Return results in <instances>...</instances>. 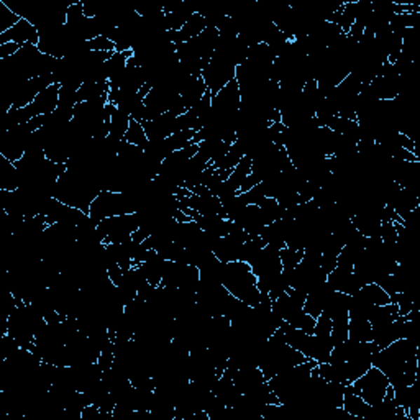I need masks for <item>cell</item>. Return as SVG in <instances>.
Returning <instances> with one entry per match:
<instances>
[{
	"instance_id": "1f68e13d",
	"label": "cell",
	"mask_w": 420,
	"mask_h": 420,
	"mask_svg": "<svg viewBox=\"0 0 420 420\" xmlns=\"http://www.w3.org/2000/svg\"><path fill=\"white\" fill-rule=\"evenodd\" d=\"M20 45H17V43H2L0 45V61L2 60H8V57L15 56L18 51H20Z\"/></svg>"
},
{
	"instance_id": "603a6c76",
	"label": "cell",
	"mask_w": 420,
	"mask_h": 420,
	"mask_svg": "<svg viewBox=\"0 0 420 420\" xmlns=\"http://www.w3.org/2000/svg\"><path fill=\"white\" fill-rule=\"evenodd\" d=\"M360 296L365 299L370 306H386V304L391 302L389 294L384 291L383 287L379 286L378 283H368L365 284L363 287L360 289Z\"/></svg>"
},
{
	"instance_id": "8fae6325",
	"label": "cell",
	"mask_w": 420,
	"mask_h": 420,
	"mask_svg": "<svg viewBox=\"0 0 420 420\" xmlns=\"http://www.w3.org/2000/svg\"><path fill=\"white\" fill-rule=\"evenodd\" d=\"M327 284L332 287V291L345 292L348 294V296H355V294L365 286V284L360 281V278L353 273V269H344L339 266L328 274Z\"/></svg>"
},
{
	"instance_id": "30bf717a",
	"label": "cell",
	"mask_w": 420,
	"mask_h": 420,
	"mask_svg": "<svg viewBox=\"0 0 420 420\" xmlns=\"http://www.w3.org/2000/svg\"><path fill=\"white\" fill-rule=\"evenodd\" d=\"M144 132L149 142L154 140H166L170 138L172 133L181 132L179 127V117H175L170 112L159 115V117L149 120V122H143Z\"/></svg>"
},
{
	"instance_id": "83f0119b",
	"label": "cell",
	"mask_w": 420,
	"mask_h": 420,
	"mask_svg": "<svg viewBox=\"0 0 420 420\" xmlns=\"http://www.w3.org/2000/svg\"><path fill=\"white\" fill-rule=\"evenodd\" d=\"M304 257V250H291L287 246L279 250V258H281L283 269H296Z\"/></svg>"
},
{
	"instance_id": "52a82bcc",
	"label": "cell",
	"mask_w": 420,
	"mask_h": 420,
	"mask_svg": "<svg viewBox=\"0 0 420 420\" xmlns=\"http://www.w3.org/2000/svg\"><path fill=\"white\" fill-rule=\"evenodd\" d=\"M306 292L297 291V289H289L283 296L273 301V312L284 322H291L299 313L304 312V302H306Z\"/></svg>"
},
{
	"instance_id": "ba28073f",
	"label": "cell",
	"mask_w": 420,
	"mask_h": 420,
	"mask_svg": "<svg viewBox=\"0 0 420 420\" xmlns=\"http://www.w3.org/2000/svg\"><path fill=\"white\" fill-rule=\"evenodd\" d=\"M11 41L17 43V45L20 46H27V45L38 46V43H40V32H38V28L33 25L30 20L20 18L18 23H15L11 30H7L6 33L0 35V45Z\"/></svg>"
},
{
	"instance_id": "3957f363",
	"label": "cell",
	"mask_w": 420,
	"mask_h": 420,
	"mask_svg": "<svg viewBox=\"0 0 420 420\" xmlns=\"http://www.w3.org/2000/svg\"><path fill=\"white\" fill-rule=\"evenodd\" d=\"M419 356V344L410 341L407 339H399L386 348H381L374 355L373 366L389 378L402 374L407 360Z\"/></svg>"
},
{
	"instance_id": "8992f818",
	"label": "cell",
	"mask_w": 420,
	"mask_h": 420,
	"mask_svg": "<svg viewBox=\"0 0 420 420\" xmlns=\"http://www.w3.org/2000/svg\"><path fill=\"white\" fill-rule=\"evenodd\" d=\"M235 72H236V66L233 62L214 53L212 60L207 62L204 69H202L201 76L205 82L207 89L210 90L212 95H215L219 94L231 79H235Z\"/></svg>"
},
{
	"instance_id": "44dd1931",
	"label": "cell",
	"mask_w": 420,
	"mask_h": 420,
	"mask_svg": "<svg viewBox=\"0 0 420 420\" xmlns=\"http://www.w3.org/2000/svg\"><path fill=\"white\" fill-rule=\"evenodd\" d=\"M368 409H370V404H366L358 394H355L353 391L350 389V386H346L345 394H344V410L345 412H348L351 417L365 420L366 415H368Z\"/></svg>"
},
{
	"instance_id": "e0dca14e",
	"label": "cell",
	"mask_w": 420,
	"mask_h": 420,
	"mask_svg": "<svg viewBox=\"0 0 420 420\" xmlns=\"http://www.w3.org/2000/svg\"><path fill=\"white\" fill-rule=\"evenodd\" d=\"M166 262L168 259L161 258L156 251H154V253L147 259V262L138 264V268L142 269L144 278H147V281L151 284V286H159L163 281V274H164V268H166Z\"/></svg>"
},
{
	"instance_id": "5bb4252c",
	"label": "cell",
	"mask_w": 420,
	"mask_h": 420,
	"mask_svg": "<svg viewBox=\"0 0 420 420\" xmlns=\"http://www.w3.org/2000/svg\"><path fill=\"white\" fill-rule=\"evenodd\" d=\"M266 378H264L263 371L258 368V366H253V368H243L238 370L233 374V383L235 388L240 394H248L251 391L258 389L259 386H263L266 383Z\"/></svg>"
},
{
	"instance_id": "4316f807",
	"label": "cell",
	"mask_w": 420,
	"mask_h": 420,
	"mask_svg": "<svg viewBox=\"0 0 420 420\" xmlns=\"http://www.w3.org/2000/svg\"><path fill=\"white\" fill-rule=\"evenodd\" d=\"M348 322H350L348 316L332 320L330 337H332L333 345H340V344H344L345 340H348Z\"/></svg>"
},
{
	"instance_id": "d4e9b609",
	"label": "cell",
	"mask_w": 420,
	"mask_h": 420,
	"mask_svg": "<svg viewBox=\"0 0 420 420\" xmlns=\"http://www.w3.org/2000/svg\"><path fill=\"white\" fill-rule=\"evenodd\" d=\"M123 140L125 142L135 144V147L142 148V149L147 148V144L149 142L147 137V132H144L143 123L135 122V120H130V127H128L127 135H125Z\"/></svg>"
},
{
	"instance_id": "2e32d148",
	"label": "cell",
	"mask_w": 420,
	"mask_h": 420,
	"mask_svg": "<svg viewBox=\"0 0 420 420\" xmlns=\"http://www.w3.org/2000/svg\"><path fill=\"white\" fill-rule=\"evenodd\" d=\"M332 292H333L332 287L328 286L327 281L311 289L306 296V302H304V312H307L309 316L317 318L323 312L327 299L330 297Z\"/></svg>"
},
{
	"instance_id": "9c48e42d",
	"label": "cell",
	"mask_w": 420,
	"mask_h": 420,
	"mask_svg": "<svg viewBox=\"0 0 420 420\" xmlns=\"http://www.w3.org/2000/svg\"><path fill=\"white\" fill-rule=\"evenodd\" d=\"M163 12L164 28H166V32H179L181 28L186 25V22L189 20L197 11L194 7H191L189 4L176 0V2L164 4Z\"/></svg>"
},
{
	"instance_id": "6da1fadb",
	"label": "cell",
	"mask_w": 420,
	"mask_h": 420,
	"mask_svg": "<svg viewBox=\"0 0 420 420\" xmlns=\"http://www.w3.org/2000/svg\"><path fill=\"white\" fill-rule=\"evenodd\" d=\"M142 207V197L137 192H115V191H100L97 197L93 201L89 209V217L95 224L110 217L135 214Z\"/></svg>"
},
{
	"instance_id": "7402d4cb",
	"label": "cell",
	"mask_w": 420,
	"mask_h": 420,
	"mask_svg": "<svg viewBox=\"0 0 420 420\" xmlns=\"http://www.w3.org/2000/svg\"><path fill=\"white\" fill-rule=\"evenodd\" d=\"M245 156H246L245 144L240 138H236V142L231 143L229 153H226L224 158H220L219 161H215L214 164H212V168H214V170H224V171L233 170L236 164L241 161V158H245Z\"/></svg>"
},
{
	"instance_id": "484cf974",
	"label": "cell",
	"mask_w": 420,
	"mask_h": 420,
	"mask_svg": "<svg viewBox=\"0 0 420 420\" xmlns=\"http://www.w3.org/2000/svg\"><path fill=\"white\" fill-rule=\"evenodd\" d=\"M266 246L262 236H257V238H250L248 241H245L243 248H241V257L240 262H245L251 264L255 262V259L258 258V255L262 253V250Z\"/></svg>"
},
{
	"instance_id": "ffe728a7",
	"label": "cell",
	"mask_w": 420,
	"mask_h": 420,
	"mask_svg": "<svg viewBox=\"0 0 420 420\" xmlns=\"http://www.w3.org/2000/svg\"><path fill=\"white\" fill-rule=\"evenodd\" d=\"M398 317H399V309L394 302L386 304V306L371 307V311L368 313V320L371 323V327L391 323V322L398 320Z\"/></svg>"
},
{
	"instance_id": "ac0fdd59",
	"label": "cell",
	"mask_w": 420,
	"mask_h": 420,
	"mask_svg": "<svg viewBox=\"0 0 420 420\" xmlns=\"http://www.w3.org/2000/svg\"><path fill=\"white\" fill-rule=\"evenodd\" d=\"M350 297L348 294L345 292H337L333 291L330 294V297L327 299L325 307H323V313H327L332 320L340 317H346L350 311Z\"/></svg>"
},
{
	"instance_id": "f1b7e54d",
	"label": "cell",
	"mask_w": 420,
	"mask_h": 420,
	"mask_svg": "<svg viewBox=\"0 0 420 420\" xmlns=\"http://www.w3.org/2000/svg\"><path fill=\"white\" fill-rule=\"evenodd\" d=\"M289 325L296 330H301L304 333H309V335H313V330H316V318L312 316H309L307 312L299 313V316L294 318V320L287 322Z\"/></svg>"
},
{
	"instance_id": "cb8c5ba5",
	"label": "cell",
	"mask_w": 420,
	"mask_h": 420,
	"mask_svg": "<svg viewBox=\"0 0 420 420\" xmlns=\"http://www.w3.org/2000/svg\"><path fill=\"white\" fill-rule=\"evenodd\" d=\"M130 118L127 114L120 112V110L115 107V112L112 114V118H110V135L109 137L115 140V142H122L127 135V130L130 127Z\"/></svg>"
},
{
	"instance_id": "277c9868",
	"label": "cell",
	"mask_w": 420,
	"mask_h": 420,
	"mask_svg": "<svg viewBox=\"0 0 420 420\" xmlns=\"http://www.w3.org/2000/svg\"><path fill=\"white\" fill-rule=\"evenodd\" d=\"M348 386L350 389L353 391L355 394H358L366 404L374 405L384 399L386 391H388V386H389V379L383 371H379L378 368H374V366H371L363 376H360L358 379L353 381V383Z\"/></svg>"
},
{
	"instance_id": "4dcf8cb0",
	"label": "cell",
	"mask_w": 420,
	"mask_h": 420,
	"mask_svg": "<svg viewBox=\"0 0 420 420\" xmlns=\"http://www.w3.org/2000/svg\"><path fill=\"white\" fill-rule=\"evenodd\" d=\"M332 332V318L327 316V313H320L316 318V330H313V335H320V337H330Z\"/></svg>"
},
{
	"instance_id": "d6986e66",
	"label": "cell",
	"mask_w": 420,
	"mask_h": 420,
	"mask_svg": "<svg viewBox=\"0 0 420 420\" xmlns=\"http://www.w3.org/2000/svg\"><path fill=\"white\" fill-rule=\"evenodd\" d=\"M348 339L353 341H373V327L368 318L365 317H350L348 322Z\"/></svg>"
},
{
	"instance_id": "7c38bea8",
	"label": "cell",
	"mask_w": 420,
	"mask_h": 420,
	"mask_svg": "<svg viewBox=\"0 0 420 420\" xmlns=\"http://www.w3.org/2000/svg\"><path fill=\"white\" fill-rule=\"evenodd\" d=\"M405 335V318L398 317V320L384 323V325L373 327V344L378 348H386L391 344H394L395 340L404 339Z\"/></svg>"
},
{
	"instance_id": "f546056e",
	"label": "cell",
	"mask_w": 420,
	"mask_h": 420,
	"mask_svg": "<svg viewBox=\"0 0 420 420\" xmlns=\"http://www.w3.org/2000/svg\"><path fill=\"white\" fill-rule=\"evenodd\" d=\"M86 45H88L90 51H115V43L102 35L93 38L90 41H86Z\"/></svg>"
},
{
	"instance_id": "5b68a950",
	"label": "cell",
	"mask_w": 420,
	"mask_h": 420,
	"mask_svg": "<svg viewBox=\"0 0 420 420\" xmlns=\"http://www.w3.org/2000/svg\"><path fill=\"white\" fill-rule=\"evenodd\" d=\"M140 229V219L138 214H127V215H117L105 219L97 225V233L102 238L104 243H123L132 238L133 231Z\"/></svg>"
},
{
	"instance_id": "9a60e30c",
	"label": "cell",
	"mask_w": 420,
	"mask_h": 420,
	"mask_svg": "<svg viewBox=\"0 0 420 420\" xmlns=\"http://www.w3.org/2000/svg\"><path fill=\"white\" fill-rule=\"evenodd\" d=\"M245 241H241L240 238H236L233 235H226L222 236L217 241L212 253L215 255V258H219L222 263H231V262H238L241 257V248H243Z\"/></svg>"
},
{
	"instance_id": "4fadbf2b",
	"label": "cell",
	"mask_w": 420,
	"mask_h": 420,
	"mask_svg": "<svg viewBox=\"0 0 420 420\" xmlns=\"http://www.w3.org/2000/svg\"><path fill=\"white\" fill-rule=\"evenodd\" d=\"M207 86L202 76H187L184 81H182L181 88H179V97L182 102H184L186 109L189 110L194 107V105L199 102V100L204 97L207 93Z\"/></svg>"
},
{
	"instance_id": "7a4b0ae2",
	"label": "cell",
	"mask_w": 420,
	"mask_h": 420,
	"mask_svg": "<svg viewBox=\"0 0 420 420\" xmlns=\"http://www.w3.org/2000/svg\"><path fill=\"white\" fill-rule=\"evenodd\" d=\"M224 286L231 296L243 301L246 306L257 307L262 299L258 289V278L251 271V266L245 262L226 263Z\"/></svg>"
}]
</instances>
